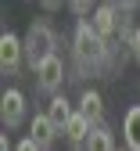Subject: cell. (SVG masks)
<instances>
[{
    "label": "cell",
    "instance_id": "17",
    "mask_svg": "<svg viewBox=\"0 0 140 151\" xmlns=\"http://www.w3.org/2000/svg\"><path fill=\"white\" fill-rule=\"evenodd\" d=\"M39 4H43L47 11H57V7H61V0H39Z\"/></svg>",
    "mask_w": 140,
    "mask_h": 151
},
{
    "label": "cell",
    "instance_id": "10",
    "mask_svg": "<svg viewBox=\"0 0 140 151\" xmlns=\"http://www.w3.org/2000/svg\"><path fill=\"white\" fill-rule=\"evenodd\" d=\"M79 111L90 115L93 126H101V119H104V97H101L97 90H83V97H79Z\"/></svg>",
    "mask_w": 140,
    "mask_h": 151
},
{
    "label": "cell",
    "instance_id": "15",
    "mask_svg": "<svg viewBox=\"0 0 140 151\" xmlns=\"http://www.w3.org/2000/svg\"><path fill=\"white\" fill-rule=\"evenodd\" d=\"M129 47H133V61L140 65V29L133 32V40H129Z\"/></svg>",
    "mask_w": 140,
    "mask_h": 151
},
{
    "label": "cell",
    "instance_id": "16",
    "mask_svg": "<svg viewBox=\"0 0 140 151\" xmlns=\"http://www.w3.org/2000/svg\"><path fill=\"white\" fill-rule=\"evenodd\" d=\"M136 4H140V0H115V7H118V11H133Z\"/></svg>",
    "mask_w": 140,
    "mask_h": 151
},
{
    "label": "cell",
    "instance_id": "4",
    "mask_svg": "<svg viewBox=\"0 0 140 151\" xmlns=\"http://www.w3.org/2000/svg\"><path fill=\"white\" fill-rule=\"evenodd\" d=\"M32 72H36V86L43 90V93H50V97H54V93L61 90V83H65V65H61V58H57V54L43 58Z\"/></svg>",
    "mask_w": 140,
    "mask_h": 151
},
{
    "label": "cell",
    "instance_id": "5",
    "mask_svg": "<svg viewBox=\"0 0 140 151\" xmlns=\"http://www.w3.org/2000/svg\"><path fill=\"white\" fill-rule=\"evenodd\" d=\"M0 119H4V126L7 129H14V126H22V119H25V93L22 90H4V97H0Z\"/></svg>",
    "mask_w": 140,
    "mask_h": 151
},
{
    "label": "cell",
    "instance_id": "14",
    "mask_svg": "<svg viewBox=\"0 0 140 151\" xmlns=\"http://www.w3.org/2000/svg\"><path fill=\"white\" fill-rule=\"evenodd\" d=\"M14 151H43V147H39L32 137H25V140H18V144H14Z\"/></svg>",
    "mask_w": 140,
    "mask_h": 151
},
{
    "label": "cell",
    "instance_id": "13",
    "mask_svg": "<svg viewBox=\"0 0 140 151\" xmlns=\"http://www.w3.org/2000/svg\"><path fill=\"white\" fill-rule=\"evenodd\" d=\"M68 7H72V14H90L93 0H68Z\"/></svg>",
    "mask_w": 140,
    "mask_h": 151
},
{
    "label": "cell",
    "instance_id": "12",
    "mask_svg": "<svg viewBox=\"0 0 140 151\" xmlns=\"http://www.w3.org/2000/svg\"><path fill=\"white\" fill-rule=\"evenodd\" d=\"M83 151H115V137H111V129L101 122V126H93V133L86 137Z\"/></svg>",
    "mask_w": 140,
    "mask_h": 151
},
{
    "label": "cell",
    "instance_id": "11",
    "mask_svg": "<svg viewBox=\"0 0 140 151\" xmlns=\"http://www.w3.org/2000/svg\"><path fill=\"white\" fill-rule=\"evenodd\" d=\"M122 137H126V147H129V151H140V104L126 111V119H122Z\"/></svg>",
    "mask_w": 140,
    "mask_h": 151
},
{
    "label": "cell",
    "instance_id": "18",
    "mask_svg": "<svg viewBox=\"0 0 140 151\" xmlns=\"http://www.w3.org/2000/svg\"><path fill=\"white\" fill-rule=\"evenodd\" d=\"M0 151H14V144L7 140V133H4V137H0Z\"/></svg>",
    "mask_w": 140,
    "mask_h": 151
},
{
    "label": "cell",
    "instance_id": "9",
    "mask_svg": "<svg viewBox=\"0 0 140 151\" xmlns=\"http://www.w3.org/2000/svg\"><path fill=\"white\" fill-rule=\"evenodd\" d=\"M47 115H50V122H54V126H57V129L65 133V126H68V119L75 115V108L68 104V97L54 93V97H50V104H47Z\"/></svg>",
    "mask_w": 140,
    "mask_h": 151
},
{
    "label": "cell",
    "instance_id": "6",
    "mask_svg": "<svg viewBox=\"0 0 140 151\" xmlns=\"http://www.w3.org/2000/svg\"><path fill=\"white\" fill-rule=\"evenodd\" d=\"M93 29H97V36H104V40L111 43V36L118 32V25H122V11H118L115 4H101L93 11V22H90Z\"/></svg>",
    "mask_w": 140,
    "mask_h": 151
},
{
    "label": "cell",
    "instance_id": "7",
    "mask_svg": "<svg viewBox=\"0 0 140 151\" xmlns=\"http://www.w3.org/2000/svg\"><path fill=\"white\" fill-rule=\"evenodd\" d=\"M57 133H61V129H57V126L50 122V115H47V111H39V115L32 119V126H29V137H32L39 147H43V151L54 144V137H57Z\"/></svg>",
    "mask_w": 140,
    "mask_h": 151
},
{
    "label": "cell",
    "instance_id": "8",
    "mask_svg": "<svg viewBox=\"0 0 140 151\" xmlns=\"http://www.w3.org/2000/svg\"><path fill=\"white\" fill-rule=\"evenodd\" d=\"M90 133H93V119H90V115H83V111H75V115L68 119V126H65L68 144H72V147H83Z\"/></svg>",
    "mask_w": 140,
    "mask_h": 151
},
{
    "label": "cell",
    "instance_id": "3",
    "mask_svg": "<svg viewBox=\"0 0 140 151\" xmlns=\"http://www.w3.org/2000/svg\"><path fill=\"white\" fill-rule=\"evenodd\" d=\"M22 61H25V43L18 40L11 29H4L0 32V72L14 76L18 68H22Z\"/></svg>",
    "mask_w": 140,
    "mask_h": 151
},
{
    "label": "cell",
    "instance_id": "1",
    "mask_svg": "<svg viewBox=\"0 0 140 151\" xmlns=\"http://www.w3.org/2000/svg\"><path fill=\"white\" fill-rule=\"evenodd\" d=\"M72 54H75V61H79L83 72L101 68L104 58H108V40L97 36V29H93L90 22H79V25H75V36H72Z\"/></svg>",
    "mask_w": 140,
    "mask_h": 151
},
{
    "label": "cell",
    "instance_id": "2",
    "mask_svg": "<svg viewBox=\"0 0 140 151\" xmlns=\"http://www.w3.org/2000/svg\"><path fill=\"white\" fill-rule=\"evenodd\" d=\"M22 43H25V61H29V68H36L43 58H50V54H54L57 36H54V29H50L47 22H32Z\"/></svg>",
    "mask_w": 140,
    "mask_h": 151
}]
</instances>
